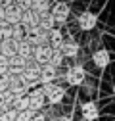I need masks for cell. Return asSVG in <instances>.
<instances>
[{"instance_id": "6", "label": "cell", "mask_w": 115, "mask_h": 121, "mask_svg": "<svg viewBox=\"0 0 115 121\" xmlns=\"http://www.w3.org/2000/svg\"><path fill=\"white\" fill-rule=\"evenodd\" d=\"M25 40L31 44V46H38V44H48V33H46V31H42V29H38V27L27 29Z\"/></svg>"}, {"instance_id": "3", "label": "cell", "mask_w": 115, "mask_h": 121, "mask_svg": "<svg viewBox=\"0 0 115 121\" xmlns=\"http://www.w3.org/2000/svg\"><path fill=\"white\" fill-rule=\"evenodd\" d=\"M50 16L54 17L56 23H67V19L71 16V8L67 2H56L50 8Z\"/></svg>"}, {"instance_id": "17", "label": "cell", "mask_w": 115, "mask_h": 121, "mask_svg": "<svg viewBox=\"0 0 115 121\" xmlns=\"http://www.w3.org/2000/svg\"><path fill=\"white\" fill-rule=\"evenodd\" d=\"M19 23L25 29H33V27L38 25V16H37L33 10H25V12H21V21Z\"/></svg>"}, {"instance_id": "25", "label": "cell", "mask_w": 115, "mask_h": 121, "mask_svg": "<svg viewBox=\"0 0 115 121\" xmlns=\"http://www.w3.org/2000/svg\"><path fill=\"white\" fill-rule=\"evenodd\" d=\"M12 39V25H8L6 21H0V42Z\"/></svg>"}, {"instance_id": "15", "label": "cell", "mask_w": 115, "mask_h": 121, "mask_svg": "<svg viewBox=\"0 0 115 121\" xmlns=\"http://www.w3.org/2000/svg\"><path fill=\"white\" fill-rule=\"evenodd\" d=\"M25 65H27V62H25L23 58H19V56L10 58V71H8V75H10V77H16V75H23Z\"/></svg>"}, {"instance_id": "11", "label": "cell", "mask_w": 115, "mask_h": 121, "mask_svg": "<svg viewBox=\"0 0 115 121\" xmlns=\"http://www.w3.org/2000/svg\"><path fill=\"white\" fill-rule=\"evenodd\" d=\"M29 83L23 79V75H16V77H10V92L13 94H27L29 92Z\"/></svg>"}, {"instance_id": "30", "label": "cell", "mask_w": 115, "mask_h": 121, "mask_svg": "<svg viewBox=\"0 0 115 121\" xmlns=\"http://www.w3.org/2000/svg\"><path fill=\"white\" fill-rule=\"evenodd\" d=\"M10 88V75H4V77H0V92H6Z\"/></svg>"}, {"instance_id": "18", "label": "cell", "mask_w": 115, "mask_h": 121, "mask_svg": "<svg viewBox=\"0 0 115 121\" xmlns=\"http://www.w3.org/2000/svg\"><path fill=\"white\" fill-rule=\"evenodd\" d=\"M62 42H63V33H62V29L54 27L52 31H48V46H50V48H60Z\"/></svg>"}, {"instance_id": "8", "label": "cell", "mask_w": 115, "mask_h": 121, "mask_svg": "<svg viewBox=\"0 0 115 121\" xmlns=\"http://www.w3.org/2000/svg\"><path fill=\"white\" fill-rule=\"evenodd\" d=\"M81 115L84 121H96L100 117V108H98V104L94 100H88V102H84L81 106Z\"/></svg>"}, {"instance_id": "34", "label": "cell", "mask_w": 115, "mask_h": 121, "mask_svg": "<svg viewBox=\"0 0 115 121\" xmlns=\"http://www.w3.org/2000/svg\"><path fill=\"white\" fill-rule=\"evenodd\" d=\"M0 21H4V8H0Z\"/></svg>"}, {"instance_id": "23", "label": "cell", "mask_w": 115, "mask_h": 121, "mask_svg": "<svg viewBox=\"0 0 115 121\" xmlns=\"http://www.w3.org/2000/svg\"><path fill=\"white\" fill-rule=\"evenodd\" d=\"M25 35H27V29H25L21 23H17V25L12 27V40H13V42H21V40H25Z\"/></svg>"}, {"instance_id": "4", "label": "cell", "mask_w": 115, "mask_h": 121, "mask_svg": "<svg viewBox=\"0 0 115 121\" xmlns=\"http://www.w3.org/2000/svg\"><path fill=\"white\" fill-rule=\"evenodd\" d=\"M38 77H40V65L37 64V62H27V65H25V69H23V79L29 83V86H35V85H40V81H38Z\"/></svg>"}, {"instance_id": "13", "label": "cell", "mask_w": 115, "mask_h": 121, "mask_svg": "<svg viewBox=\"0 0 115 121\" xmlns=\"http://www.w3.org/2000/svg\"><path fill=\"white\" fill-rule=\"evenodd\" d=\"M4 21H6L8 25H12V27L17 25V23L21 21V10H19L16 4L4 8Z\"/></svg>"}, {"instance_id": "21", "label": "cell", "mask_w": 115, "mask_h": 121, "mask_svg": "<svg viewBox=\"0 0 115 121\" xmlns=\"http://www.w3.org/2000/svg\"><path fill=\"white\" fill-rule=\"evenodd\" d=\"M12 110H16V112H25V110H29V98H27V94H13Z\"/></svg>"}, {"instance_id": "22", "label": "cell", "mask_w": 115, "mask_h": 121, "mask_svg": "<svg viewBox=\"0 0 115 121\" xmlns=\"http://www.w3.org/2000/svg\"><path fill=\"white\" fill-rule=\"evenodd\" d=\"M31 10L37 16L50 12V0H31Z\"/></svg>"}, {"instance_id": "12", "label": "cell", "mask_w": 115, "mask_h": 121, "mask_svg": "<svg viewBox=\"0 0 115 121\" xmlns=\"http://www.w3.org/2000/svg\"><path fill=\"white\" fill-rule=\"evenodd\" d=\"M56 79H58V69H56V67H52L50 64L40 65V77H38L40 85H50V83H56Z\"/></svg>"}, {"instance_id": "16", "label": "cell", "mask_w": 115, "mask_h": 121, "mask_svg": "<svg viewBox=\"0 0 115 121\" xmlns=\"http://www.w3.org/2000/svg\"><path fill=\"white\" fill-rule=\"evenodd\" d=\"M0 56H4V58H13V56H17V42H13L12 39L8 40H2L0 42Z\"/></svg>"}, {"instance_id": "1", "label": "cell", "mask_w": 115, "mask_h": 121, "mask_svg": "<svg viewBox=\"0 0 115 121\" xmlns=\"http://www.w3.org/2000/svg\"><path fill=\"white\" fill-rule=\"evenodd\" d=\"M40 88H42V94H44L46 102L52 104V106H58V104L63 100V96H65V88H63L62 85H56V83L42 85Z\"/></svg>"}, {"instance_id": "19", "label": "cell", "mask_w": 115, "mask_h": 121, "mask_svg": "<svg viewBox=\"0 0 115 121\" xmlns=\"http://www.w3.org/2000/svg\"><path fill=\"white\" fill-rule=\"evenodd\" d=\"M38 29H42V31H52V29L56 27V21H54V17L50 16V12H46V13H40L38 16V25H37Z\"/></svg>"}, {"instance_id": "31", "label": "cell", "mask_w": 115, "mask_h": 121, "mask_svg": "<svg viewBox=\"0 0 115 121\" xmlns=\"http://www.w3.org/2000/svg\"><path fill=\"white\" fill-rule=\"evenodd\" d=\"M29 121H46V115L42 113V112H33V115H31Z\"/></svg>"}, {"instance_id": "29", "label": "cell", "mask_w": 115, "mask_h": 121, "mask_svg": "<svg viewBox=\"0 0 115 121\" xmlns=\"http://www.w3.org/2000/svg\"><path fill=\"white\" fill-rule=\"evenodd\" d=\"M31 115H33V112H31V110L17 112V115H16V121H29V119H31Z\"/></svg>"}, {"instance_id": "7", "label": "cell", "mask_w": 115, "mask_h": 121, "mask_svg": "<svg viewBox=\"0 0 115 121\" xmlns=\"http://www.w3.org/2000/svg\"><path fill=\"white\" fill-rule=\"evenodd\" d=\"M27 98H29V110L31 112H40L46 106V98H44V94H42V88L31 90V92L27 94Z\"/></svg>"}, {"instance_id": "20", "label": "cell", "mask_w": 115, "mask_h": 121, "mask_svg": "<svg viewBox=\"0 0 115 121\" xmlns=\"http://www.w3.org/2000/svg\"><path fill=\"white\" fill-rule=\"evenodd\" d=\"M33 48L35 46H31L27 40H21V42H17V56L23 58L25 62H31L33 60Z\"/></svg>"}, {"instance_id": "35", "label": "cell", "mask_w": 115, "mask_h": 121, "mask_svg": "<svg viewBox=\"0 0 115 121\" xmlns=\"http://www.w3.org/2000/svg\"><path fill=\"white\" fill-rule=\"evenodd\" d=\"M113 96H115V85H113Z\"/></svg>"}, {"instance_id": "27", "label": "cell", "mask_w": 115, "mask_h": 121, "mask_svg": "<svg viewBox=\"0 0 115 121\" xmlns=\"http://www.w3.org/2000/svg\"><path fill=\"white\" fill-rule=\"evenodd\" d=\"M8 71H10V60L4 58V56H0V77L8 75Z\"/></svg>"}, {"instance_id": "32", "label": "cell", "mask_w": 115, "mask_h": 121, "mask_svg": "<svg viewBox=\"0 0 115 121\" xmlns=\"http://www.w3.org/2000/svg\"><path fill=\"white\" fill-rule=\"evenodd\" d=\"M13 4V0H0V8H8Z\"/></svg>"}, {"instance_id": "28", "label": "cell", "mask_w": 115, "mask_h": 121, "mask_svg": "<svg viewBox=\"0 0 115 121\" xmlns=\"http://www.w3.org/2000/svg\"><path fill=\"white\" fill-rule=\"evenodd\" d=\"M13 4H16L21 12H25V10H31V0H13Z\"/></svg>"}, {"instance_id": "26", "label": "cell", "mask_w": 115, "mask_h": 121, "mask_svg": "<svg viewBox=\"0 0 115 121\" xmlns=\"http://www.w3.org/2000/svg\"><path fill=\"white\" fill-rule=\"evenodd\" d=\"M16 115H17V112H16V110L6 108V110L0 112V121H16Z\"/></svg>"}, {"instance_id": "33", "label": "cell", "mask_w": 115, "mask_h": 121, "mask_svg": "<svg viewBox=\"0 0 115 121\" xmlns=\"http://www.w3.org/2000/svg\"><path fill=\"white\" fill-rule=\"evenodd\" d=\"M54 121H71V117L69 115H58V117H54Z\"/></svg>"}, {"instance_id": "5", "label": "cell", "mask_w": 115, "mask_h": 121, "mask_svg": "<svg viewBox=\"0 0 115 121\" xmlns=\"http://www.w3.org/2000/svg\"><path fill=\"white\" fill-rule=\"evenodd\" d=\"M77 23H79V29L82 31H94L96 25H98V16L94 12H81L79 17H77Z\"/></svg>"}, {"instance_id": "24", "label": "cell", "mask_w": 115, "mask_h": 121, "mask_svg": "<svg viewBox=\"0 0 115 121\" xmlns=\"http://www.w3.org/2000/svg\"><path fill=\"white\" fill-rule=\"evenodd\" d=\"M63 56H62V52L58 50V48H52V54H50V60H48V64L52 65V67H62V64H63Z\"/></svg>"}, {"instance_id": "9", "label": "cell", "mask_w": 115, "mask_h": 121, "mask_svg": "<svg viewBox=\"0 0 115 121\" xmlns=\"http://www.w3.org/2000/svg\"><path fill=\"white\" fill-rule=\"evenodd\" d=\"M50 54H52V48L48 44H38L33 48V62H37L38 65H46L50 60Z\"/></svg>"}, {"instance_id": "14", "label": "cell", "mask_w": 115, "mask_h": 121, "mask_svg": "<svg viewBox=\"0 0 115 121\" xmlns=\"http://www.w3.org/2000/svg\"><path fill=\"white\" fill-rule=\"evenodd\" d=\"M58 50L62 52L63 58H71V60H73V58L79 56V50H81V48H79V44H77L75 40H63L62 46L58 48Z\"/></svg>"}, {"instance_id": "10", "label": "cell", "mask_w": 115, "mask_h": 121, "mask_svg": "<svg viewBox=\"0 0 115 121\" xmlns=\"http://www.w3.org/2000/svg\"><path fill=\"white\" fill-rule=\"evenodd\" d=\"M109 60H111V54L107 48H96L92 52V64L98 67V69H104L109 65Z\"/></svg>"}, {"instance_id": "2", "label": "cell", "mask_w": 115, "mask_h": 121, "mask_svg": "<svg viewBox=\"0 0 115 121\" xmlns=\"http://www.w3.org/2000/svg\"><path fill=\"white\" fill-rule=\"evenodd\" d=\"M67 85L71 86H82L86 83V69L81 65V64H75V65H71L67 71H65V77Z\"/></svg>"}]
</instances>
